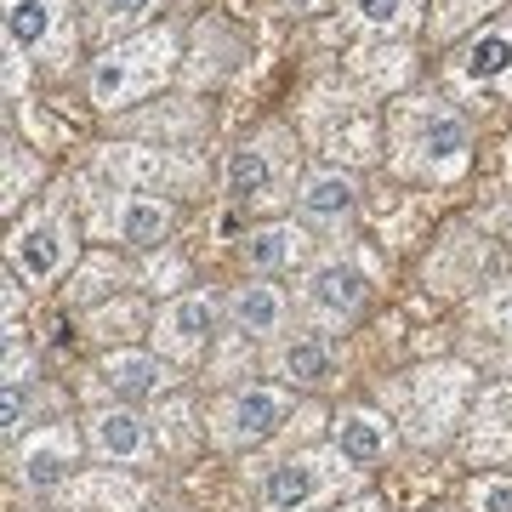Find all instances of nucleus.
I'll list each match as a JSON object with an SVG mask.
<instances>
[{
  "instance_id": "10",
  "label": "nucleus",
  "mask_w": 512,
  "mask_h": 512,
  "mask_svg": "<svg viewBox=\"0 0 512 512\" xmlns=\"http://www.w3.org/2000/svg\"><path fill=\"white\" fill-rule=\"evenodd\" d=\"M444 74H450L456 92L507 97L512 92V18H495V23H484V29H473V35L450 52Z\"/></svg>"
},
{
  "instance_id": "20",
  "label": "nucleus",
  "mask_w": 512,
  "mask_h": 512,
  "mask_svg": "<svg viewBox=\"0 0 512 512\" xmlns=\"http://www.w3.org/2000/svg\"><path fill=\"white\" fill-rule=\"evenodd\" d=\"M467 450H473V461H507L512 456V387L507 382H495L478 393Z\"/></svg>"
},
{
  "instance_id": "22",
  "label": "nucleus",
  "mask_w": 512,
  "mask_h": 512,
  "mask_svg": "<svg viewBox=\"0 0 512 512\" xmlns=\"http://www.w3.org/2000/svg\"><path fill=\"white\" fill-rule=\"evenodd\" d=\"M274 376L291 387H325L330 376H336V359H330L325 336H313V330H302V336H285L274 348Z\"/></svg>"
},
{
  "instance_id": "1",
  "label": "nucleus",
  "mask_w": 512,
  "mask_h": 512,
  "mask_svg": "<svg viewBox=\"0 0 512 512\" xmlns=\"http://www.w3.org/2000/svg\"><path fill=\"white\" fill-rule=\"evenodd\" d=\"M387 165L416 183H456L473 165L467 114L444 97H399L387 109Z\"/></svg>"
},
{
  "instance_id": "25",
  "label": "nucleus",
  "mask_w": 512,
  "mask_h": 512,
  "mask_svg": "<svg viewBox=\"0 0 512 512\" xmlns=\"http://www.w3.org/2000/svg\"><path fill=\"white\" fill-rule=\"evenodd\" d=\"M421 0H342V23L359 35H404L416 29Z\"/></svg>"
},
{
  "instance_id": "23",
  "label": "nucleus",
  "mask_w": 512,
  "mask_h": 512,
  "mask_svg": "<svg viewBox=\"0 0 512 512\" xmlns=\"http://www.w3.org/2000/svg\"><path fill=\"white\" fill-rule=\"evenodd\" d=\"M148 12H154V0H80L86 35L103 40V46L137 35V29H148Z\"/></svg>"
},
{
  "instance_id": "5",
  "label": "nucleus",
  "mask_w": 512,
  "mask_h": 512,
  "mask_svg": "<svg viewBox=\"0 0 512 512\" xmlns=\"http://www.w3.org/2000/svg\"><path fill=\"white\" fill-rule=\"evenodd\" d=\"M353 473L359 467H348L342 450H296L256 478V501H262V512H313L348 490Z\"/></svg>"
},
{
  "instance_id": "6",
  "label": "nucleus",
  "mask_w": 512,
  "mask_h": 512,
  "mask_svg": "<svg viewBox=\"0 0 512 512\" xmlns=\"http://www.w3.org/2000/svg\"><path fill=\"white\" fill-rule=\"evenodd\" d=\"M74 40L80 29L69 0H6V57L46 74H69Z\"/></svg>"
},
{
  "instance_id": "9",
  "label": "nucleus",
  "mask_w": 512,
  "mask_h": 512,
  "mask_svg": "<svg viewBox=\"0 0 512 512\" xmlns=\"http://www.w3.org/2000/svg\"><path fill=\"white\" fill-rule=\"evenodd\" d=\"M399 416L410 421V433L427 444H439L461 416V399H467V370L461 365H433V370H416L399 382Z\"/></svg>"
},
{
  "instance_id": "8",
  "label": "nucleus",
  "mask_w": 512,
  "mask_h": 512,
  "mask_svg": "<svg viewBox=\"0 0 512 512\" xmlns=\"http://www.w3.org/2000/svg\"><path fill=\"white\" fill-rule=\"evenodd\" d=\"M177 222V205L165 194H137V188H103L92 194V234L120 239V245H165Z\"/></svg>"
},
{
  "instance_id": "3",
  "label": "nucleus",
  "mask_w": 512,
  "mask_h": 512,
  "mask_svg": "<svg viewBox=\"0 0 512 512\" xmlns=\"http://www.w3.org/2000/svg\"><path fill=\"white\" fill-rule=\"evenodd\" d=\"M74 256H80V228L69 217V200H63V188H57L46 205L35 211H23L12 222V239H6V262L18 268L29 285H52L74 268Z\"/></svg>"
},
{
  "instance_id": "2",
  "label": "nucleus",
  "mask_w": 512,
  "mask_h": 512,
  "mask_svg": "<svg viewBox=\"0 0 512 512\" xmlns=\"http://www.w3.org/2000/svg\"><path fill=\"white\" fill-rule=\"evenodd\" d=\"M177 69V29L171 23H148L137 35L114 40L92 57V74H86V92H92L97 109L126 114L137 109L143 97H154Z\"/></svg>"
},
{
  "instance_id": "27",
  "label": "nucleus",
  "mask_w": 512,
  "mask_h": 512,
  "mask_svg": "<svg viewBox=\"0 0 512 512\" xmlns=\"http://www.w3.org/2000/svg\"><path fill=\"white\" fill-rule=\"evenodd\" d=\"M501 0H433L427 12V35L433 40H456L461 29H478V18H490Z\"/></svg>"
},
{
  "instance_id": "29",
  "label": "nucleus",
  "mask_w": 512,
  "mask_h": 512,
  "mask_svg": "<svg viewBox=\"0 0 512 512\" xmlns=\"http://www.w3.org/2000/svg\"><path fill=\"white\" fill-rule=\"evenodd\" d=\"M40 183V165L35 160H23L18 143H6V211H18V188H35Z\"/></svg>"
},
{
  "instance_id": "14",
  "label": "nucleus",
  "mask_w": 512,
  "mask_h": 512,
  "mask_svg": "<svg viewBox=\"0 0 512 512\" xmlns=\"http://www.w3.org/2000/svg\"><path fill=\"white\" fill-rule=\"evenodd\" d=\"M365 296H370L365 274H359L353 262H342V256L308 268V279H302V308H308L319 325H353L359 308H365Z\"/></svg>"
},
{
  "instance_id": "21",
  "label": "nucleus",
  "mask_w": 512,
  "mask_h": 512,
  "mask_svg": "<svg viewBox=\"0 0 512 512\" xmlns=\"http://www.w3.org/2000/svg\"><path fill=\"white\" fill-rule=\"evenodd\" d=\"M313 239L302 222H262V228H251L245 234V262L251 268H262V274H279V268H296V262H308Z\"/></svg>"
},
{
  "instance_id": "26",
  "label": "nucleus",
  "mask_w": 512,
  "mask_h": 512,
  "mask_svg": "<svg viewBox=\"0 0 512 512\" xmlns=\"http://www.w3.org/2000/svg\"><path fill=\"white\" fill-rule=\"evenodd\" d=\"M29 416H35V376H29V365H18L12 359V376H6V410H0V427H6V444L29 439L35 427H29Z\"/></svg>"
},
{
  "instance_id": "13",
  "label": "nucleus",
  "mask_w": 512,
  "mask_h": 512,
  "mask_svg": "<svg viewBox=\"0 0 512 512\" xmlns=\"http://www.w3.org/2000/svg\"><path fill=\"white\" fill-rule=\"evenodd\" d=\"M74 461H80V439H74L69 421L35 427L23 444H12V473H18L23 490H57V484H69Z\"/></svg>"
},
{
  "instance_id": "15",
  "label": "nucleus",
  "mask_w": 512,
  "mask_h": 512,
  "mask_svg": "<svg viewBox=\"0 0 512 512\" xmlns=\"http://www.w3.org/2000/svg\"><path fill=\"white\" fill-rule=\"evenodd\" d=\"M393 444H399V433H393V421H387L382 410L353 404V410H342V416L330 421V450H342V461L359 467V473L393 456Z\"/></svg>"
},
{
  "instance_id": "24",
  "label": "nucleus",
  "mask_w": 512,
  "mask_h": 512,
  "mask_svg": "<svg viewBox=\"0 0 512 512\" xmlns=\"http://www.w3.org/2000/svg\"><path fill=\"white\" fill-rule=\"evenodd\" d=\"M74 501V512H131L143 501V484H131V478H114V473H80L63 484Z\"/></svg>"
},
{
  "instance_id": "11",
  "label": "nucleus",
  "mask_w": 512,
  "mask_h": 512,
  "mask_svg": "<svg viewBox=\"0 0 512 512\" xmlns=\"http://www.w3.org/2000/svg\"><path fill=\"white\" fill-rule=\"evenodd\" d=\"M228 302H217L211 291H183L177 302H165L160 319H154V353L160 359H177V365H194L205 348H211V336H217V319Z\"/></svg>"
},
{
  "instance_id": "18",
  "label": "nucleus",
  "mask_w": 512,
  "mask_h": 512,
  "mask_svg": "<svg viewBox=\"0 0 512 512\" xmlns=\"http://www.w3.org/2000/svg\"><path fill=\"white\" fill-rule=\"evenodd\" d=\"M291 200L308 222H348L353 205H359V177L342 171V165H319V171H308V177L296 183Z\"/></svg>"
},
{
  "instance_id": "17",
  "label": "nucleus",
  "mask_w": 512,
  "mask_h": 512,
  "mask_svg": "<svg viewBox=\"0 0 512 512\" xmlns=\"http://www.w3.org/2000/svg\"><path fill=\"white\" fill-rule=\"evenodd\" d=\"M86 444H92L103 461H148L154 456V433H148V421L137 416V410H120V404H109V410H97L92 421H86Z\"/></svg>"
},
{
  "instance_id": "19",
  "label": "nucleus",
  "mask_w": 512,
  "mask_h": 512,
  "mask_svg": "<svg viewBox=\"0 0 512 512\" xmlns=\"http://www.w3.org/2000/svg\"><path fill=\"white\" fill-rule=\"evenodd\" d=\"M285 319H291V302L274 285H234V296H228V325L245 342H274Z\"/></svg>"
},
{
  "instance_id": "4",
  "label": "nucleus",
  "mask_w": 512,
  "mask_h": 512,
  "mask_svg": "<svg viewBox=\"0 0 512 512\" xmlns=\"http://www.w3.org/2000/svg\"><path fill=\"white\" fill-rule=\"evenodd\" d=\"M296 183V137L291 126H262L222 160V188L234 205H279Z\"/></svg>"
},
{
  "instance_id": "7",
  "label": "nucleus",
  "mask_w": 512,
  "mask_h": 512,
  "mask_svg": "<svg viewBox=\"0 0 512 512\" xmlns=\"http://www.w3.org/2000/svg\"><path fill=\"white\" fill-rule=\"evenodd\" d=\"M97 171L137 194H188L200 183V160L188 148H148V143H109L97 154Z\"/></svg>"
},
{
  "instance_id": "30",
  "label": "nucleus",
  "mask_w": 512,
  "mask_h": 512,
  "mask_svg": "<svg viewBox=\"0 0 512 512\" xmlns=\"http://www.w3.org/2000/svg\"><path fill=\"white\" fill-rule=\"evenodd\" d=\"M484 319L495 325V336H507L512 342V279H501L490 291V302H484Z\"/></svg>"
},
{
  "instance_id": "28",
  "label": "nucleus",
  "mask_w": 512,
  "mask_h": 512,
  "mask_svg": "<svg viewBox=\"0 0 512 512\" xmlns=\"http://www.w3.org/2000/svg\"><path fill=\"white\" fill-rule=\"evenodd\" d=\"M467 507L473 512H512V473H484L467 484Z\"/></svg>"
},
{
  "instance_id": "12",
  "label": "nucleus",
  "mask_w": 512,
  "mask_h": 512,
  "mask_svg": "<svg viewBox=\"0 0 512 512\" xmlns=\"http://www.w3.org/2000/svg\"><path fill=\"white\" fill-rule=\"evenodd\" d=\"M291 416V399L279 387H234L228 399L211 410V439L228 444V450H245V444L274 439Z\"/></svg>"
},
{
  "instance_id": "16",
  "label": "nucleus",
  "mask_w": 512,
  "mask_h": 512,
  "mask_svg": "<svg viewBox=\"0 0 512 512\" xmlns=\"http://www.w3.org/2000/svg\"><path fill=\"white\" fill-rule=\"evenodd\" d=\"M171 382H177V370L165 365L160 353H126L120 348L97 365V387L114 393V399H160Z\"/></svg>"
}]
</instances>
